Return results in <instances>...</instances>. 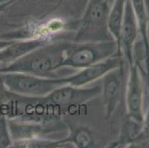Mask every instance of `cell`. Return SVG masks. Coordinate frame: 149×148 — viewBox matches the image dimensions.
<instances>
[{
  "label": "cell",
  "instance_id": "30bf717a",
  "mask_svg": "<svg viewBox=\"0 0 149 148\" xmlns=\"http://www.w3.org/2000/svg\"><path fill=\"white\" fill-rule=\"evenodd\" d=\"M50 42L45 38H35L26 40H15L14 42L0 50V70L34 49Z\"/></svg>",
  "mask_w": 149,
  "mask_h": 148
},
{
  "label": "cell",
  "instance_id": "9c48e42d",
  "mask_svg": "<svg viewBox=\"0 0 149 148\" xmlns=\"http://www.w3.org/2000/svg\"><path fill=\"white\" fill-rule=\"evenodd\" d=\"M126 106L128 116L143 123V88L138 66L134 63L129 65L126 88Z\"/></svg>",
  "mask_w": 149,
  "mask_h": 148
},
{
  "label": "cell",
  "instance_id": "ffe728a7",
  "mask_svg": "<svg viewBox=\"0 0 149 148\" xmlns=\"http://www.w3.org/2000/svg\"><path fill=\"white\" fill-rule=\"evenodd\" d=\"M108 1H109V0H108Z\"/></svg>",
  "mask_w": 149,
  "mask_h": 148
},
{
  "label": "cell",
  "instance_id": "52a82bcc",
  "mask_svg": "<svg viewBox=\"0 0 149 148\" xmlns=\"http://www.w3.org/2000/svg\"><path fill=\"white\" fill-rule=\"evenodd\" d=\"M139 32L137 19L131 5V0H126L117 44L119 53L123 56L128 65L134 63L133 52Z\"/></svg>",
  "mask_w": 149,
  "mask_h": 148
},
{
  "label": "cell",
  "instance_id": "e0dca14e",
  "mask_svg": "<svg viewBox=\"0 0 149 148\" xmlns=\"http://www.w3.org/2000/svg\"><path fill=\"white\" fill-rule=\"evenodd\" d=\"M17 1H18V0H0V5L7 3V2H13V3H15Z\"/></svg>",
  "mask_w": 149,
  "mask_h": 148
},
{
  "label": "cell",
  "instance_id": "3957f363",
  "mask_svg": "<svg viewBox=\"0 0 149 148\" xmlns=\"http://www.w3.org/2000/svg\"><path fill=\"white\" fill-rule=\"evenodd\" d=\"M0 83L8 92L27 97H44L54 90L68 85L65 77H43L21 73H0Z\"/></svg>",
  "mask_w": 149,
  "mask_h": 148
},
{
  "label": "cell",
  "instance_id": "5b68a950",
  "mask_svg": "<svg viewBox=\"0 0 149 148\" xmlns=\"http://www.w3.org/2000/svg\"><path fill=\"white\" fill-rule=\"evenodd\" d=\"M100 94L101 87L99 85L83 88L66 85L54 90L45 97L49 102L59 108L62 112H65V110H68L71 108H77Z\"/></svg>",
  "mask_w": 149,
  "mask_h": 148
},
{
  "label": "cell",
  "instance_id": "7c38bea8",
  "mask_svg": "<svg viewBox=\"0 0 149 148\" xmlns=\"http://www.w3.org/2000/svg\"><path fill=\"white\" fill-rule=\"evenodd\" d=\"M131 2L136 19H137L139 33H140L143 40L146 42H148L147 36V25L148 16V10L147 7H146V0H131Z\"/></svg>",
  "mask_w": 149,
  "mask_h": 148
},
{
  "label": "cell",
  "instance_id": "2e32d148",
  "mask_svg": "<svg viewBox=\"0 0 149 148\" xmlns=\"http://www.w3.org/2000/svg\"><path fill=\"white\" fill-rule=\"evenodd\" d=\"M13 2H7V3H4L0 5V13H2L4 10H5L7 8H8L10 5H11Z\"/></svg>",
  "mask_w": 149,
  "mask_h": 148
},
{
  "label": "cell",
  "instance_id": "ba28073f",
  "mask_svg": "<svg viewBox=\"0 0 149 148\" xmlns=\"http://www.w3.org/2000/svg\"><path fill=\"white\" fill-rule=\"evenodd\" d=\"M125 61L123 56L116 54L103 61L90 65L74 75L68 76V85L74 87H83L100 78L108 72L120 67Z\"/></svg>",
  "mask_w": 149,
  "mask_h": 148
},
{
  "label": "cell",
  "instance_id": "7a4b0ae2",
  "mask_svg": "<svg viewBox=\"0 0 149 148\" xmlns=\"http://www.w3.org/2000/svg\"><path fill=\"white\" fill-rule=\"evenodd\" d=\"M108 0H88L73 42L77 43L113 40L108 27Z\"/></svg>",
  "mask_w": 149,
  "mask_h": 148
},
{
  "label": "cell",
  "instance_id": "d6986e66",
  "mask_svg": "<svg viewBox=\"0 0 149 148\" xmlns=\"http://www.w3.org/2000/svg\"><path fill=\"white\" fill-rule=\"evenodd\" d=\"M82 1V2H83V3H85V5H86V4H87L88 2V0H81Z\"/></svg>",
  "mask_w": 149,
  "mask_h": 148
},
{
  "label": "cell",
  "instance_id": "ac0fdd59",
  "mask_svg": "<svg viewBox=\"0 0 149 148\" xmlns=\"http://www.w3.org/2000/svg\"><path fill=\"white\" fill-rule=\"evenodd\" d=\"M146 7H147L148 11H149V0H146Z\"/></svg>",
  "mask_w": 149,
  "mask_h": 148
},
{
  "label": "cell",
  "instance_id": "5bb4252c",
  "mask_svg": "<svg viewBox=\"0 0 149 148\" xmlns=\"http://www.w3.org/2000/svg\"><path fill=\"white\" fill-rule=\"evenodd\" d=\"M68 142L72 143L77 147L85 148L91 147L93 145V139L90 133L85 129L77 130L76 133L71 137V140Z\"/></svg>",
  "mask_w": 149,
  "mask_h": 148
},
{
  "label": "cell",
  "instance_id": "6da1fadb",
  "mask_svg": "<svg viewBox=\"0 0 149 148\" xmlns=\"http://www.w3.org/2000/svg\"><path fill=\"white\" fill-rule=\"evenodd\" d=\"M71 42L68 41L48 42L1 69L0 73H21L43 77H56L54 74V71L60 68L65 52Z\"/></svg>",
  "mask_w": 149,
  "mask_h": 148
},
{
  "label": "cell",
  "instance_id": "277c9868",
  "mask_svg": "<svg viewBox=\"0 0 149 148\" xmlns=\"http://www.w3.org/2000/svg\"><path fill=\"white\" fill-rule=\"evenodd\" d=\"M116 54H120L115 39L80 43L72 42L65 52L60 68L71 67L82 70Z\"/></svg>",
  "mask_w": 149,
  "mask_h": 148
},
{
  "label": "cell",
  "instance_id": "9a60e30c",
  "mask_svg": "<svg viewBox=\"0 0 149 148\" xmlns=\"http://www.w3.org/2000/svg\"><path fill=\"white\" fill-rule=\"evenodd\" d=\"M14 39H0V50L14 42Z\"/></svg>",
  "mask_w": 149,
  "mask_h": 148
},
{
  "label": "cell",
  "instance_id": "8992f818",
  "mask_svg": "<svg viewBox=\"0 0 149 148\" xmlns=\"http://www.w3.org/2000/svg\"><path fill=\"white\" fill-rule=\"evenodd\" d=\"M126 63L124 62L120 67L108 72L102 77L101 95L105 119L112 117L121 100L124 84L125 64Z\"/></svg>",
  "mask_w": 149,
  "mask_h": 148
},
{
  "label": "cell",
  "instance_id": "8fae6325",
  "mask_svg": "<svg viewBox=\"0 0 149 148\" xmlns=\"http://www.w3.org/2000/svg\"><path fill=\"white\" fill-rule=\"evenodd\" d=\"M126 0H114L108 16V27L111 34L116 42L119 40L120 31L125 13Z\"/></svg>",
  "mask_w": 149,
  "mask_h": 148
},
{
  "label": "cell",
  "instance_id": "4fadbf2b",
  "mask_svg": "<svg viewBox=\"0 0 149 148\" xmlns=\"http://www.w3.org/2000/svg\"><path fill=\"white\" fill-rule=\"evenodd\" d=\"M13 139L8 126V119L0 114V148L11 147Z\"/></svg>",
  "mask_w": 149,
  "mask_h": 148
}]
</instances>
